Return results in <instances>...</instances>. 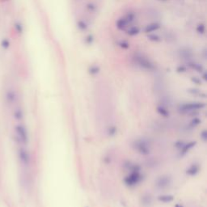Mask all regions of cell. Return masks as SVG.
I'll return each instance as SVG.
<instances>
[{"label": "cell", "instance_id": "cell-3", "mask_svg": "<svg viewBox=\"0 0 207 207\" xmlns=\"http://www.w3.org/2000/svg\"><path fill=\"white\" fill-rule=\"evenodd\" d=\"M142 179L143 177L140 171H134L129 172V174L124 178L123 181L127 187L134 188L138 185L142 180Z\"/></svg>", "mask_w": 207, "mask_h": 207}, {"label": "cell", "instance_id": "cell-24", "mask_svg": "<svg viewBox=\"0 0 207 207\" xmlns=\"http://www.w3.org/2000/svg\"><path fill=\"white\" fill-rule=\"evenodd\" d=\"M184 142L183 141H178L174 144V146L176 148H177V149H180V148L184 146Z\"/></svg>", "mask_w": 207, "mask_h": 207}, {"label": "cell", "instance_id": "cell-16", "mask_svg": "<svg viewBox=\"0 0 207 207\" xmlns=\"http://www.w3.org/2000/svg\"><path fill=\"white\" fill-rule=\"evenodd\" d=\"M189 66L193 70H195V71H197V72H200V73H202V71H203V67L199 64L191 62V63H189Z\"/></svg>", "mask_w": 207, "mask_h": 207}, {"label": "cell", "instance_id": "cell-11", "mask_svg": "<svg viewBox=\"0 0 207 207\" xmlns=\"http://www.w3.org/2000/svg\"><path fill=\"white\" fill-rule=\"evenodd\" d=\"M141 203L143 206H150L152 203V197L149 193H145L142 196Z\"/></svg>", "mask_w": 207, "mask_h": 207}, {"label": "cell", "instance_id": "cell-26", "mask_svg": "<svg viewBox=\"0 0 207 207\" xmlns=\"http://www.w3.org/2000/svg\"><path fill=\"white\" fill-rule=\"evenodd\" d=\"M192 81L193 82V83H195V84H198V85H200V84H202V82H201V80H200L199 78H196V77H195V78H193Z\"/></svg>", "mask_w": 207, "mask_h": 207}, {"label": "cell", "instance_id": "cell-5", "mask_svg": "<svg viewBox=\"0 0 207 207\" xmlns=\"http://www.w3.org/2000/svg\"><path fill=\"white\" fill-rule=\"evenodd\" d=\"M134 59H135V62L138 63V65L142 68L147 70V71H153L154 69V64L152 63L149 59L145 58L144 56L137 55L135 56Z\"/></svg>", "mask_w": 207, "mask_h": 207}, {"label": "cell", "instance_id": "cell-14", "mask_svg": "<svg viewBox=\"0 0 207 207\" xmlns=\"http://www.w3.org/2000/svg\"><path fill=\"white\" fill-rule=\"evenodd\" d=\"M200 123H201V119L197 118V117H194V118L193 119L192 121L189 122V126H188L187 127V129H194L195 127H197Z\"/></svg>", "mask_w": 207, "mask_h": 207}, {"label": "cell", "instance_id": "cell-21", "mask_svg": "<svg viewBox=\"0 0 207 207\" xmlns=\"http://www.w3.org/2000/svg\"><path fill=\"white\" fill-rule=\"evenodd\" d=\"M99 71H100V69H99L98 66H94L90 67V69H89V73L91 74V75H95L96 74H98Z\"/></svg>", "mask_w": 207, "mask_h": 207}, {"label": "cell", "instance_id": "cell-27", "mask_svg": "<svg viewBox=\"0 0 207 207\" xmlns=\"http://www.w3.org/2000/svg\"><path fill=\"white\" fill-rule=\"evenodd\" d=\"M78 25H81V26H78V27H79L81 29H83V30L86 28V25H85V24L83 23V22H79V23H78Z\"/></svg>", "mask_w": 207, "mask_h": 207}, {"label": "cell", "instance_id": "cell-20", "mask_svg": "<svg viewBox=\"0 0 207 207\" xmlns=\"http://www.w3.org/2000/svg\"><path fill=\"white\" fill-rule=\"evenodd\" d=\"M188 91H189L190 94H192V95H194V96H202V92H201V91H200L198 89L191 88V89H189V90H188Z\"/></svg>", "mask_w": 207, "mask_h": 207}, {"label": "cell", "instance_id": "cell-12", "mask_svg": "<svg viewBox=\"0 0 207 207\" xmlns=\"http://www.w3.org/2000/svg\"><path fill=\"white\" fill-rule=\"evenodd\" d=\"M173 200H174V197L172 195L164 194L160 195V196L158 197V201H159L160 202H163V203H170Z\"/></svg>", "mask_w": 207, "mask_h": 207}, {"label": "cell", "instance_id": "cell-18", "mask_svg": "<svg viewBox=\"0 0 207 207\" xmlns=\"http://www.w3.org/2000/svg\"><path fill=\"white\" fill-rule=\"evenodd\" d=\"M116 130H117V129H116V126H110L109 129H108V134H109L110 137L114 136V135L116 134Z\"/></svg>", "mask_w": 207, "mask_h": 207}, {"label": "cell", "instance_id": "cell-8", "mask_svg": "<svg viewBox=\"0 0 207 207\" xmlns=\"http://www.w3.org/2000/svg\"><path fill=\"white\" fill-rule=\"evenodd\" d=\"M197 144V142L195 141H191L188 143H184V146L180 149V154L183 156L184 154H186L190 150L193 148L195 147V145Z\"/></svg>", "mask_w": 207, "mask_h": 207}, {"label": "cell", "instance_id": "cell-7", "mask_svg": "<svg viewBox=\"0 0 207 207\" xmlns=\"http://www.w3.org/2000/svg\"><path fill=\"white\" fill-rule=\"evenodd\" d=\"M19 158L21 162V164L24 166H28L30 162V155L28 154L27 150L24 148H20L19 150Z\"/></svg>", "mask_w": 207, "mask_h": 207}, {"label": "cell", "instance_id": "cell-15", "mask_svg": "<svg viewBox=\"0 0 207 207\" xmlns=\"http://www.w3.org/2000/svg\"><path fill=\"white\" fill-rule=\"evenodd\" d=\"M159 28V24H151L150 25H147L145 28V32L147 33H152V32H154V31L158 30Z\"/></svg>", "mask_w": 207, "mask_h": 207}, {"label": "cell", "instance_id": "cell-4", "mask_svg": "<svg viewBox=\"0 0 207 207\" xmlns=\"http://www.w3.org/2000/svg\"><path fill=\"white\" fill-rule=\"evenodd\" d=\"M16 139L20 143L26 145L28 142V134L27 129L23 125H17L15 128Z\"/></svg>", "mask_w": 207, "mask_h": 207}, {"label": "cell", "instance_id": "cell-22", "mask_svg": "<svg viewBox=\"0 0 207 207\" xmlns=\"http://www.w3.org/2000/svg\"><path fill=\"white\" fill-rule=\"evenodd\" d=\"M148 38H149V40L154 41V42H159V41L161 40L159 36L155 35V34H151V35L148 36Z\"/></svg>", "mask_w": 207, "mask_h": 207}, {"label": "cell", "instance_id": "cell-23", "mask_svg": "<svg viewBox=\"0 0 207 207\" xmlns=\"http://www.w3.org/2000/svg\"><path fill=\"white\" fill-rule=\"evenodd\" d=\"M200 137H201V139H202L203 141L206 142V140H207V131L205 130V129L202 130V133H201V134H200Z\"/></svg>", "mask_w": 207, "mask_h": 207}, {"label": "cell", "instance_id": "cell-19", "mask_svg": "<svg viewBox=\"0 0 207 207\" xmlns=\"http://www.w3.org/2000/svg\"><path fill=\"white\" fill-rule=\"evenodd\" d=\"M15 118L18 119V120H21V119L23 118L24 114H23V111L21 110V109H18L15 110Z\"/></svg>", "mask_w": 207, "mask_h": 207}, {"label": "cell", "instance_id": "cell-6", "mask_svg": "<svg viewBox=\"0 0 207 207\" xmlns=\"http://www.w3.org/2000/svg\"><path fill=\"white\" fill-rule=\"evenodd\" d=\"M172 184V177L167 175H163L157 178L155 180V187L159 189H165Z\"/></svg>", "mask_w": 207, "mask_h": 207}, {"label": "cell", "instance_id": "cell-9", "mask_svg": "<svg viewBox=\"0 0 207 207\" xmlns=\"http://www.w3.org/2000/svg\"><path fill=\"white\" fill-rule=\"evenodd\" d=\"M200 172V165L197 163L193 164L186 169V174L190 177H194Z\"/></svg>", "mask_w": 207, "mask_h": 207}, {"label": "cell", "instance_id": "cell-28", "mask_svg": "<svg viewBox=\"0 0 207 207\" xmlns=\"http://www.w3.org/2000/svg\"><path fill=\"white\" fill-rule=\"evenodd\" d=\"M185 71H186V69L184 68V66H180V67L177 68V71L178 72H184Z\"/></svg>", "mask_w": 207, "mask_h": 207}, {"label": "cell", "instance_id": "cell-2", "mask_svg": "<svg viewBox=\"0 0 207 207\" xmlns=\"http://www.w3.org/2000/svg\"><path fill=\"white\" fill-rule=\"evenodd\" d=\"M133 147L142 155H148L151 154V144L147 139H136L133 142Z\"/></svg>", "mask_w": 207, "mask_h": 207}, {"label": "cell", "instance_id": "cell-13", "mask_svg": "<svg viewBox=\"0 0 207 207\" xmlns=\"http://www.w3.org/2000/svg\"><path fill=\"white\" fill-rule=\"evenodd\" d=\"M128 24H129V22L127 21L126 17L121 18V19H120V20L116 22V27H117L119 29H121V30L125 29V28H126Z\"/></svg>", "mask_w": 207, "mask_h": 207}, {"label": "cell", "instance_id": "cell-17", "mask_svg": "<svg viewBox=\"0 0 207 207\" xmlns=\"http://www.w3.org/2000/svg\"><path fill=\"white\" fill-rule=\"evenodd\" d=\"M139 29L137 27H131L127 30V33L130 36H135L137 34H139Z\"/></svg>", "mask_w": 207, "mask_h": 207}, {"label": "cell", "instance_id": "cell-25", "mask_svg": "<svg viewBox=\"0 0 207 207\" xmlns=\"http://www.w3.org/2000/svg\"><path fill=\"white\" fill-rule=\"evenodd\" d=\"M120 46H121V47H122V48L126 49L129 47V44L127 43V42H126V41H121V43H120Z\"/></svg>", "mask_w": 207, "mask_h": 207}, {"label": "cell", "instance_id": "cell-1", "mask_svg": "<svg viewBox=\"0 0 207 207\" xmlns=\"http://www.w3.org/2000/svg\"><path fill=\"white\" fill-rule=\"evenodd\" d=\"M205 104L203 102H189L180 105L178 111L180 114L194 113L198 110L205 109Z\"/></svg>", "mask_w": 207, "mask_h": 207}, {"label": "cell", "instance_id": "cell-29", "mask_svg": "<svg viewBox=\"0 0 207 207\" xmlns=\"http://www.w3.org/2000/svg\"><path fill=\"white\" fill-rule=\"evenodd\" d=\"M175 207H183V205H181L180 204H176L175 205Z\"/></svg>", "mask_w": 207, "mask_h": 207}, {"label": "cell", "instance_id": "cell-10", "mask_svg": "<svg viewBox=\"0 0 207 207\" xmlns=\"http://www.w3.org/2000/svg\"><path fill=\"white\" fill-rule=\"evenodd\" d=\"M156 111L159 115H161L164 117H168L170 116L169 110L167 109V107H165L164 105H162V104L157 106Z\"/></svg>", "mask_w": 207, "mask_h": 207}]
</instances>
